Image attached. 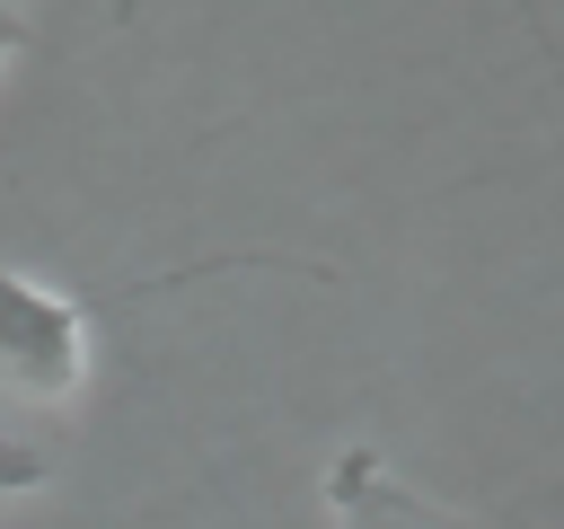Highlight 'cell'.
I'll return each mask as SVG.
<instances>
[{
  "label": "cell",
  "instance_id": "1",
  "mask_svg": "<svg viewBox=\"0 0 564 529\" xmlns=\"http://www.w3.org/2000/svg\"><path fill=\"white\" fill-rule=\"evenodd\" d=\"M88 388V309L0 264V432L18 414H62Z\"/></svg>",
  "mask_w": 564,
  "mask_h": 529
},
{
  "label": "cell",
  "instance_id": "2",
  "mask_svg": "<svg viewBox=\"0 0 564 529\" xmlns=\"http://www.w3.org/2000/svg\"><path fill=\"white\" fill-rule=\"evenodd\" d=\"M326 520L335 529H458L449 511H432L379 450H344L326 467Z\"/></svg>",
  "mask_w": 564,
  "mask_h": 529
},
{
  "label": "cell",
  "instance_id": "3",
  "mask_svg": "<svg viewBox=\"0 0 564 529\" xmlns=\"http://www.w3.org/2000/svg\"><path fill=\"white\" fill-rule=\"evenodd\" d=\"M26 485H44V450L18 441V432H0V494H26Z\"/></svg>",
  "mask_w": 564,
  "mask_h": 529
},
{
  "label": "cell",
  "instance_id": "4",
  "mask_svg": "<svg viewBox=\"0 0 564 529\" xmlns=\"http://www.w3.org/2000/svg\"><path fill=\"white\" fill-rule=\"evenodd\" d=\"M9 53H26V18H18V9H0V62H9Z\"/></svg>",
  "mask_w": 564,
  "mask_h": 529
}]
</instances>
